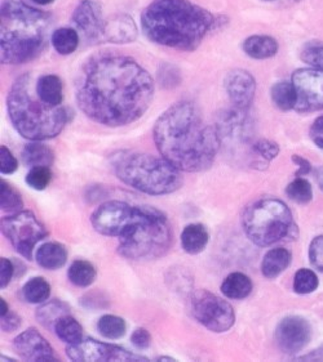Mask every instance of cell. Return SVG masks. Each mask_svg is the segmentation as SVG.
Listing matches in <instances>:
<instances>
[{
    "mask_svg": "<svg viewBox=\"0 0 323 362\" xmlns=\"http://www.w3.org/2000/svg\"><path fill=\"white\" fill-rule=\"evenodd\" d=\"M316 180L319 189L323 191V167L318 168L316 170Z\"/></svg>",
    "mask_w": 323,
    "mask_h": 362,
    "instance_id": "45",
    "label": "cell"
},
{
    "mask_svg": "<svg viewBox=\"0 0 323 362\" xmlns=\"http://www.w3.org/2000/svg\"><path fill=\"white\" fill-rule=\"evenodd\" d=\"M35 259L38 264L45 269H60L67 264V247L60 243H47L38 249Z\"/></svg>",
    "mask_w": 323,
    "mask_h": 362,
    "instance_id": "19",
    "label": "cell"
},
{
    "mask_svg": "<svg viewBox=\"0 0 323 362\" xmlns=\"http://www.w3.org/2000/svg\"><path fill=\"white\" fill-rule=\"evenodd\" d=\"M0 303H1V316H4V315H7L9 310H8V305L6 303V300L1 298L0 299Z\"/></svg>",
    "mask_w": 323,
    "mask_h": 362,
    "instance_id": "46",
    "label": "cell"
},
{
    "mask_svg": "<svg viewBox=\"0 0 323 362\" xmlns=\"http://www.w3.org/2000/svg\"><path fill=\"white\" fill-rule=\"evenodd\" d=\"M224 88L235 109L249 111L256 90L255 78L249 71L241 69L230 71L224 80Z\"/></svg>",
    "mask_w": 323,
    "mask_h": 362,
    "instance_id": "14",
    "label": "cell"
},
{
    "mask_svg": "<svg viewBox=\"0 0 323 362\" xmlns=\"http://www.w3.org/2000/svg\"><path fill=\"white\" fill-rule=\"evenodd\" d=\"M18 168V163L13 153L6 146L0 147V172L3 174L15 173Z\"/></svg>",
    "mask_w": 323,
    "mask_h": 362,
    "instance_id": "39",
    "label": "cell"
},
{
    "mask_svg": "<svg viewBox=\"0 0 323 362\" xmlns=\"http://www.w3.org/2000/svg\"><path fill=\"white\" fill-rule=\"evenodd\" d=\"M243 231L259 247H271L298 238V226L286 204L278 199H260L243 211Z\"/></svg>",
    "mask_w": 323,
    "mask_h": 362,
    "instance_id": "8",
    "label": "cell"
},
{
    "mask_svg": "<svg viewBox=\"0 0 323 362\" xmlns=\"http://www.w3.org/2000/svg\"><path fill=\"white\" fill-rule=\"evenodd\" d=\"M310 137L314 141L316 145L323 148V116L317 119L312 129H310Z\"/></svg>",
    "mask_w": 323,
    "mask_h": 362,
    "instance_id": "43",
    "label": "cell"
},
{
    "mask_svg": "<svg viewBox=\"0 0 323 362\" xmlns=\"http://www.w3.org/2000/svg\"><path fill=\"white\" fill-rule=\"evenodd\" d=\"M243 52L254 59H268L277 54L278 43L268 35H252L242 44Z\"/></svg>",
    "mask_w": 323,
    "mask_h": 362,
    "instance_id": "20",
    "label": "cell"
},
{
    "mask_svg": "<svg viewBox=\"0 0 323 362\" xmlns=\"http://www.w3.org/2000/svg\"><path fill=\"white\" fill-rule=\"evenodd\" d=\"M291 253L285 247H276L265 254L261 262V274L272 280L285 272L291 263Z\"/></svg>",
    "mask_w": 323,
    "mask_h": 362,
    "instance_id": "21",
    "label": "cell"
},
{
    "mask_svg": "<svg viewBox=\"0 0 323 362\" xmlns=\"http://www.w3.org/2000/svg\"><path fill=\"white\" fill-rule=\"evenodd\" d=\"M153 137L162 158L188 173L212 167L220 150L217 128L205 122L193 102H177L164 111L155 123Z\"/></svg>",
    "mask_w": 323,
    "mask_h": 362,
    "instance_id": "2",
    "label": "cell"
},
{
    "mask_svg": "<svg viewBox=\"0 0 323 362\" xmlns=\"http://www.w3.org/2000/svg\"><path fill=\"white\" fill-rule=\"evenodd\" d=\"M31 1L35 3L38 6H48V4L53 3L55 0H31Z\"/></svg>",
    "mask_w": 323,
    "mask_h": 362,
    "instance_id": "47",
    "label": "cell"
},
{
    "mask_svg": "<svg viewBox=\"0 0 323 362\" xmlns=\"http://www.w3.org/2000/svg\"><path fill=\"white\" fill-rule=\"evenodd\" d=\"M118 252L131 261L157 259L169 252L172 231L167 217L152 206L133 205L118 233Z\"/></svg>",
    "mask_w": 323,
    "mask_h": 362,
    "instance_id": "6",
    "label": "cell"
},
{
    "mask_svg": "<svg viewBox=\"0 0 323 362\" xmlns=\"http://www.w3.org/2000/svg\"><path fill=\"white\" fill-rule=\"evenodd\" d=\"M131 343H132L133 347L137 348L140 351H144V349L150 347L152 337H150V334H149L147 329L139 327L131 335Z\"/></svg>",
    "mask_w": 323,
    "mask_h": 362,
    "instance_id": "40",
    "label": "cell"
},
{
    "mask_svg": "<svg viewBox=\"0 0 323 362\" xmlns=\"http://www.w3.org/2000/svg\"><path fill=\"white\" fill-rule=\"evenodd\" d=\"M221 291L229 299L241 300L250 296L252 281L249 276L242 272H233L221 284Z\"/></svg>",
    "mask_w": 323,
    "mask_h": 362,
    "instance_id": "24",
    "label": "cell"
},
{
    "mask_svg": "<svg viewBox=\"0 0 323 362\" xmlns=\"http://www.w3.org/2000/svg\"><path fill=\"white\" fill-rule=\"evenodd\" d=\"M118 178L147 195H167L183 186L181 170L164 158L137 153H120L113 161Z\"/></svg>",
    "mask_w": 323,
    "mask_h": 362,
    "instance_id": "7",
    "label": "cell"
},
{
    "mask_svg": "<svg viewBox=\"0 0 323 362\" xmlns=\"http://www.w3.org/2000/svg\"><path fill=\"white\" fill-rule=\"evenodd\" d=\"M301 59L312 67L323 70V45L310 44L301 52Z\"/></svg>",
    "mask_w": 323,
    "mask_h": 362,
    "instance_id": "36",
    "label": "cell"
},
{
    "mask_svg": "<svg viewBox=\"0 0 323 362\" xmlns=\"http://www.w3.org/2000/svg\"><path fill=\"white\" fill-rule=\"evenodd\" d=\"M0 20L1 64H25L45 49L50 30V20L45 12L23 0H4Z\"/></svg>",
    "mask_w": 323,
    "mask_h": 362,
    "instance_id": "4",
    "label": "cell"
},
{
    "mask_svg": "<svg viewBox=\"0 0 323 362\" xmlns=\"http://www.w3.org/2000/svg\"><path fill=\"white\" fill-rule=\"evenodd\" d=\"M309 261L313 267L323 272V235L312 240L309 247Z\"/></svg>",
    "mask_w": 323,
    "mask_h": 362,
    "instance_id": "38",
    "label": "cell"
},
{
    "mask_svg": "<svg viewBox=\"0 0 323 362\" xmlns=\"http://www.w3.org/2000/svg\"><path fill=\"white\" fill-rule=\"evenodd\" d=\"M293 161H294L295 165H298V167H299V170L296 172V175H298V177L307 175V174L310 173V170H312V164L309 163L308 160L301 158L299 155H293Z\"/></svg>",
    "mask_w": 323,
    "mask_h": 362,
    "instance_id": "44",
    "label": "cell"
},
{
    "mask_svg": "<svg viewBox=\"0 0 323 362\" xmlns=\"http://www.w3.org/2000/svg\"><path fill=\"white\" fill-rule=\"evenodd\" d=\"M23 296L31 305L45 303L51 296V285L43 277H33L23 285Z\"/></svg>",
    "mask_w": 323,
    "mask_h": 362,
    "instance_id": "30",
    "label": "cell"
},
{
    "mask_svg": "<svg viewBox=\"0 0 323 362\" xmlns=\"http://www.w3.org/2000/svg\"><path fill=\"white\" fill-rule=\"evenodd\" d=\"M298 102V112H313L323 110V70L310 67L299 69L293 74Z\"/></svg>",
    "mask_w": 323,
    "mask_h": 362,
    "instance_id": "12",
    "label": "cell"
},
{
    "mask_svg": "<svg viewBox=\"0 0 323 362\" xmlns=\"http://www.w3.org/2000/svg\"><path fill=\"white\" fill-rule=\"evenodd\" d=\"M264 1H276V0H264ZM291 1H301V0H291Z\"/></svg>",
    "mask_w": 323,
    "mask_h": 362,
    "instance_id": "48",
    "label": "cell"
},
{
    "mask_svg": "<svg viewBox=\"0 0 323 362\" xmlns=\"http://www.w3.org/2000/svg\"><path fill=\"white\" fill-rule=\"evenodd\" d=\"M97 330L103 338L115 341L125 337L127 324L125 320L115 315H103L97 321Z\"/></svg>",
    "mask_w": 323,
    "mask_h": 362,
    "instance_id": "31",
    "label": "cell"
},
{
    "mask_svg": "<svg viewBox=\"0 0 323 362\" xmlns=\"http://www.w3.org/2000/svg\"><path fill=\"white\" fill-rule=\"evenodd\" d=\"M319 285V280L316 272L308 268H301L294 277V291L298 294H310L316 291Z\"/></svg>",
    "mask_w": 323,
    "mask_h": 362,
    "instance_id": "34",
    "label": "cell"
},
{
    "mask_svg": "<svg viewBox=\"0 0 323 362\" xmlns=\"http://www.w3.org/2000/svg\"><path fill=\"white\" fill-rule=\"evenodd\" d=\"M37 95L45 105L51 107L62 106L64 101V87L57 75H43L35 81Z\"/></svg>",
    "mask_w": 323,
    "mask_h": 362,
    "instance_id": "18",
    "label": "cell"
},
{
    "mask_svg": "<svg viewBox=\"0 0 323 362\" xmlns=\"http://www.w3.org/2000/svg\"><path fill=\"white\" fill-rule=\"evenodd\" d=\"M21 325V319L13 312H8L7 315L1 316V330L3 332H15Z\"/></svg>",
    "mask_w": 323,
    "mask_h": 362,
    "instance_id": "42",
    "label": "cell"
},
{
    "mask_svg": "<svg viewBox=\"0 0 323 362\" xmlns=\"http://www.w3.org/2000/svg\"><path fill=\"white\" fill-rule=\"evenodd\" d=\"M23 164L26 167H51L55 163V153L50 146L42 144V141H33L23 147Z\"/></svg>",
    "mask_w": 323,
    "mask_h": 362,
    "instance_id": "23",
    "label": "cell"
},
{
    "mask_svg": "<svg viewBox=\"0 0 323 362\" xmlns=\"http://www.w3.org/2000/svg\"><path fill=\"white\" fill-rule=\"evenodd\" d=\"M286 195L294 203L305 205L310 203L313 199V189L305 178L298 177L287 186Z\"/></svg>",
    "mask_w": 323,
    "mask_h": 362,
    "instance_id": "32",
    "label": "cell"
},
{
    "mask_svg": "<svg viewBox=\"0 0 323 362\" xmlns=\"http://www.w3.org/2000/svg\"><path fill=\"white\" fill-rule=\"evenodd\" d=\"M67 355L70 360L79 362L147 361V357L125 351V348L108 344L95 339H81L69 344Z\"/></svg>",
    "mask_w": 323,
    "mask_h": 362,
    "instance_id": "11",
    "label": "cell"
},
{
    "mask_svg": "<svg viewBox=\"0 0 323 362\" xmlns=\"http://www.w3.org/2000/svg\"><path fill=\"white\" fill-rule=\"evenodd\" d=\"M1 232L17 253L31 261L38 243L47 238L45 225L29 210H20L1 219Z\"/></svg>",
    "mask_w": 323,
    "mask_h": 362,
    "instance_id": "9",
    "label": "cell"
},
{
    "mask_svg": "<svg viewBox=\"0 0 323 362\" xmlns=\"http://www.w3.org/2000/svg\"><path fill=\"white\" fill-rule=\"evenodd\" d=\"M210 235L206 227L200 223H191L181 233V247L191 255L202 253L206 249Z\"/></svg>",
    "mask_w": 323,
    "mask_h": 362,
    "instance_id": "22",
    "label": "cell"
},
{
    "mask_svg": "<svg viewBox=\"0 0 323 362\" xmlns=\"http://www.w3.org/2000/svg\"><path fill=\"white\" fill-rule=\"evenodd\" d=\"M274 339L283 354L296 355L312 339V326L308 320L301 316H287L276 327Z\"/></svg>",
    "mask_w": 323,
    "mask_h": 362,
    "instance_id": "13",
    "label": "cell"
},
{
    "mask_svg": "<svg viewBox=\"0 0 323 362\" xmlns=\"http://www.w3.org/2000/svg\"><path fill=\"white\" fill-rule=\"evenodd\" d=\"M97 271L92 263L87 261H75L72 263L67 271L69 281L79 286V288H89L95 283Z\"/></svg>",
    "mask_w": 323,
    "mask_h": 362,
    "instance_id": "26",
    "label": "cell"
},
{
    "mask_svg": "<svg viewBox=\"0 0 323 362\" xmlns=\"http://www.w3.org/2000/svg\"><path fill=\"white\" fill-rule=\"evenodd\" d=\"M15 274L13 263L7 258H0V288L6 289Z\"/></svg>",
    "mask_w": 323,
    "mask_h": 362,
    "instance_id": "41",
    "label": "cell"
},
{
    "mask_svg": "<svg viewBox=\"0 0 323 362\" xmlns=\"http://www.w3.org/2000/svg\"><path fill=\"white\" fill-rule=\"evenodd\" d=\"M7 107L16 131L30 141L57 137L70 120V111L65 106L51 107L38 97L30 74L15 80L8 93Z\"/></svg>",
    "mask_w": 323,
    "mask_h": 362,
    "instance_id": "5",
    "label": "cell"
},
{
    "mask_svg": "<svg viewBox=\"0 0 323 362\" xmlns=\"http://www.w3.org/2000/svg\"><path fill=\"white\" fill-rule=\"evenodd\" d=\"M272 101L279 110L290 111L295 110L298 95L295 90L293 81H278L276 83L271 90Z\"/></svg>",
    "mask_w": 323,
    "mask_h": 362,
    "instance_id": "27",
    "label": "cell"
},
{
    "mask_svg": "<svg viewBox=\"0 0 323 362\" xmlns=\"http://www.w3.org/2000/svg\"><path fill=\"white\" fill-rule=\"evenodd\" d=\"M103 37L109 43H132L137 37V26L130 16H114L105 22Z\"/></svg>",
    "mask_w": 323,
    "mask_h": 362,
    "instance_id": "17",
    "label": "cell"
},
{
    "mask_svg": "<svg viewBox=\"0 0 323 362\" xmlns=\"http://www.w3.org/2000/svg\"><path fill=\"white\" fill-rule=\"evenodd\" d=\"M51 43L55 51L62 56H69L75 52L79 45V35L78 33L70 28H61L53 31L51 37Z\"/></svg>",
    "mask_w": 323,
    "mask_h": 362,
    "instance_id": "29",
    "label": "cell"
},
{
    "mask_svg": "<svg viewBox=\"0 0 323 362\" xmlns=\"http://www.w3.org/2000/svg\"><path fill=\"white\" fill-rule=\"evenodd\" d=\"M252 148L257 155H260L263 159L268 161L276 159L279 153V146L269 139H259L254 144Z\"/></svg>",
    "mask_w": 323,
    "mask_h": 362,
    "instance_id": "37",
    "label": "cell"
},
{
    "mask_svg": "<svg viewBox=\"0 0 323 362\" xmlns=\"http://www.w3.org/2000/svg\"><path fill=\"white\" fill-rule=\"evenodd\" d=\"M213 23V16L191 0H154L141 16L145 37L176 51H196Z\"/></svg>",
    "mask_w": 323,
    "mask_h": 362,
    "instance_id": "3",
    "label": "cell"
},
{
    "mask_svg": "<svg viewBox=\"0 0 323 362\" xmlns=\"http://www.w3.org/2000/svg\"><path fill=\"white\" fill-rule=\"evenodd\" d=\"M53 332L61 341L67 344H74L83 339V327L70 313L57 320L53 326Z\"/></svg>",
    "mask_w": 323,
    "mask_h": 362,
    "instance_id": "25",
    "label": "cell"
},
{
    "mask_svg": "<svg viewBox=\"0 0 323 362\" xmlns=\"http://www.w3.org/2000/svg\"><path fill=\"white\" fill-rule=\"evenodd\" d=\"M73 22L78 30L91 40L103 37L105 22L103 20V12L100 6L92 0H83L76 7L73 15Z\"/></svg>",
    "mask_w": 323,
    "mask_h": 362,
    "instance_id": "16",
    "label": "cell"
},
{
    "mask_svg": "<svg viewBox=\"0 0 323 362\" xmlns=\"http://www.w3.org/2000/svg\"><path fill=\"white\" fill-rule=\"evenodd\" d=\"M75 95L81 111L95 123L125 127L150 107L154 80L133 58L100 53L81 67Z\"/></svg>",
    "mask_w": 323,
    "mask_h": 362,
    "instance_id": "1",
    "label": "cell"
},
{
    "mask_svg": "<svg viewBox=\"0 0 323 362\" xmlns=\"http://www.w3.org/2000/svg\"><path fill=\"white\" fill-rule=\"evenodd\" d=\"M13 346L18 356L26 361H59L51 344L33 327L20 334L13 341Z\"/></svg>",
    "mask_w": 323,
    "mask_h": 362,
    "instance_id": "15",
    "label": "cell"
},
{
    "mask_svg": "<svg viewBox=\"0 0 323 362\" xmlns=\"http://www.w3.org/2000/svg\"><path fill=\"white\" fill-rule=\"evenodd\" d=\"M191 312L200 325L213 333H225L234 325L233 307L207 290H199L191 296Z\"/></svg>",
    "mask_w": 323,
    "mask_h": 362,
    "instance_id": "10",
    "label": "cell"
},
{
    "mask_svg": "<svg viewBox=\"0 0 323 362\" xmlns=\"http://www.w3.org/2000/svg\"><path fill=\"white\" fill-rule=\"evenodd\" d=\"M0 205L6 213H17L23 206L21 195L6 181L0 182Z\"/></svg>",
    "mask_w": 323,
    "mask_h": 362,
    "instance_id": "33",
    "label": "cell"
},
{
    "mask_svg": "<svg viewBox=\"0 0 323 362\" xmlns=\"http://www.w3.org/2000/svg\"><path fill=\"white\" fill-rule=\"evenodd\" d=\"M25 181L28 186L37 191H43L50 186L52 181V172L48 167L31 168Z\"/></svg>",
    "mask_w": 323,
    "mask_h": 362,
    "instance_id": "35",
    "label": "cell"
},
{
    "mask_svg": "<svg viewBox=\"0 0 323 362\" xmlns=\"http://www.w3.org/2000/svg\"><path fill=\"white\" fill-rule=\"evenodd\" d=\"M67 313H70L67 305H65L64 302H61L59 299H55V300H50L42 307H39L35 316H37L38 321L42 325L47 327V329L53 330V326L57 322V320L61 319L62 316H65Z\"/></svg>",
    "mask_w": 323,
    "mask_h": 362,
    "instance_id": "28",
    "label": "cell"
}]
</instances>
